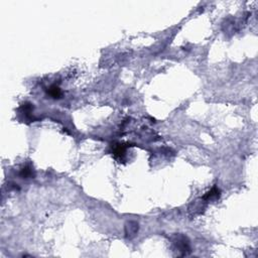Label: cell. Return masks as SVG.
I'll return each instance as SVG.
<instances>
[{
    "mask_svg": "<svg viewBox=\"0 0 258 258\" xmlns=\"http://www.w3.org/2000/svg\"><path fill=\"white\" fill-rule=\"evenodd\" d=\"M49 94L51 95L53 98H59L61 96V90L57 86H51L49 90Z\"/></svg>",
    "mask_w": 258,
    "mask_h": 258,
    "instance_id": "1",
    "label": "cell"
},
{
    "mask_svg": "<svg viewBox=\"0 0 258 258\" xmlns=\"http://www.w3.org/2000/svg\"><path fill=\"white\" fill-rule=\"evenodd\" d=\"M124 152H125V148H124L123 146H118L117 148H116L115 149V151H114V154H115L116 156H121V155H123L124 154Z\"/></svg>",
    "mask_w": 258,
    "mask_h": 258,
    "instance_id": "3",
    "label": "cell"
},
{
    "mask_svg": "<svg viewBox=\"0 0 258 258\" xmlns=\"http://www.w3.org/2000/svg\"><path fill=\"white\" fill-rule=\"evenodd\" d=\"M220 196V191L218 190L217 188H214L212 189L211 191H210L209 193H207V195H206L205 197H204V199H207V200H210V199L212 198H217V197Z\"/></svg>",
    "mask_w": 258,
    "mask_h": 258,
    "instance_id": "2",
    "label": "cell"
},
{
    "mask_svg": "<svg viewBox=\"0 0 258 258\" xmlns=\"http://www.w3.org/2000/svg\"><path fill=\"white\" fill-rule=\"evenodd\" d=\"M21 175H22V177H29V175H31V171H30L29 169H22Z\"/></svg>",
    "mask_w": 258,
    "mask_h": 258,
    "instance_id": "4",
    "label": "cell"
}]
</instances>
